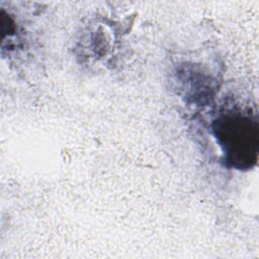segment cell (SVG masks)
<instances>
[{
  "label": "cell",
  "instance_id": "cell-1",
  "mask_svg": "<svg viewBox=\"0 0 259 259\" xmlns=\"http://www.w3.org/2000/svg\"><path fill=\"white\" fill-rule=\"evenodd\" d=\"M215 131L231 163L244 167L255 162L258 146L256 120L245 114H228L218 120Z\"/></svg>",
  "mask_w": 259,
  "mask_h": 259
}]
</instances>
